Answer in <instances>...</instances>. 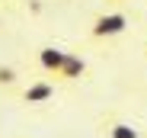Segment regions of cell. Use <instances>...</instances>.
Instances as JSON below:
<instances>
[{"label": "cell", "instance_id": "obj_1", "mask_svg": "<svg viewBox=\"0 0 147 138\" xmlns=\"http://www.w3.org/2000/svg\"><path fill=\"white\" fill-rule=\"evenodd\" d=\"M131 26V19H128V13H121V10H109V13H99L93 19V26H90V35L93 39H115V35H121Z\"/></svg>", "mask_w": 147, "mask_h": 138}, {"label": "cell", "instance_id": "obj_2", "mask_svg": "<svg viewBox=\"0 0 147 138\" xmlns=\"http://www.w3.org/2000/svg\"><path fill=\"white\" fill-rule=\"evenodd\" d=\"M38 67L45 74H61V67H64V61H67V52L64 48H58V45H45V48H38Z\"/></svg>", "mask_w": 147, "mask_h": 138}, {"label": "cell", "instance_id": "obj_3", "mask_svg": "<svg viewBox=\"0 0 147 138\" xmlns=\"http://www.w3.org/2000/svg\"><path fill=\"white\" fill-rule=\"evenodd\" d=\"M55 97V84L51 80H32L22 87V103H29V106H42Z\"/></svg>", "mask_w": 147, "mask_h": 138}, {"label": "cell", "instance_id": "obj_4", "mask_svg": "<svg viewBox=\"0 0 147 138\" xmlns=\"http://www.w3.org/2000/svg\"><path fill=\"white\" fill-rule=\"evenodd\" d=\"M86 74V58L83 55H74V52H67V61H64V67H61V80H67V84H74V80H80Z\"/></svg>", "mask_w": 147, "mask_h": 138}, {"label": "cell", "instance_id": "obj_5", "mask_svg": "<svg viewBox=\"0 0 147 138\" xmlns=\"http://www.w3.org/2000/svg\"><path fill=\"white\" fill-rule=\"evenodd\" d=\"M106 138H141V128L125 119H109L106 122Z\"/></svg>", "mask_w": 147, "mask_h": 138}, {"label": "cell", "instance_id": "obj_6", "mask_svg": "<svg viewBox=\"0 0 147 138\" xmlns=\"http://www.w3.org/2000/svg\"><path fill=\"white\" fill-rule=\"evenodd\" d=\"M19 84V71L10 64H0V87H16Z\"/></svg>", "mask_w": 147, "mask_h": 138}, {"label": "cell", "instance_id": "obj_7", "mask_svg": "<svg viewBox=\"0 0 147 138\" xmlns=\"http://www.w3.org/2000/svg\"><path fill=\"white\" fill-rule=\"evenodd\" d=\"M112 3H125V0H112Z\"/></svg>", "mask_w": 147, "mask_h": 138}]
</instances>
